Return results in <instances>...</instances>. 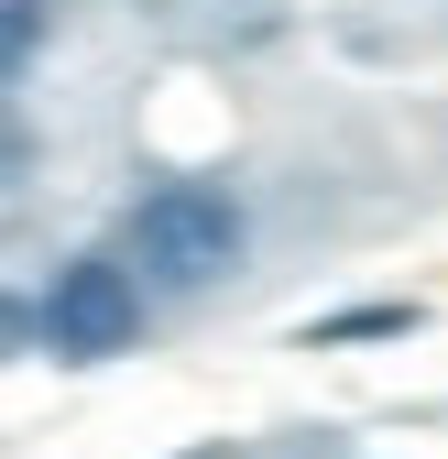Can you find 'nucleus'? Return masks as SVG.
Masks as SVG:
<instances>
[{
    "label": "nucleus",
    "mask_w": 448,
    "mask_h": 459,
    "mask_svg": "<svg viewBox=\"0 0 448 459\" xmlns=\"http://www.w3.org/2000/svg\"><path fill=\"white\" fill-rule=\"evenodd\" d=\"M132 339H142V284L109 252H88V263H66L44 284V351L55 361H121Z\"/></svg>",
    "instance_id": "f03ea898"
},
{
    "label": "nucleus",
    "mask_w": 448,
    "mask_h": 459,
    "mask_svg": "<svg viewBox=\"0 0 448 459\" xmlns=\"http://www.w3.org/2000/svg\"><path fill=\"white\" fill-rule=\"evenodd\" d=\"M44 12H55V0H0V55H12V77L44 55Z\"/></svg>",
    "instance_id": "20e7f679"
},
{
    "label": "nucleus",
    "mask_w": 448,
    "mask_h": 459,
    "mask_svg": "<svg viewBox=\"0 0 448 459\" xmlns=\"http://www.w3.org/2000/svg\"><path fill=\"white\" fill-rule=\"evenodd\" d=\"M416 307H340V317H317L306 339H328V351H350V339H405Z\"/></svg>",
    "instance_id": "7ed1b4c3"
},
{
    "label": "nucleus",
    "mask_w": 448,
    "mask_h": 459,
    "mask_svg": "<svg viewBox=\"0 0 448 459\" xmlns=\"http://www.w3.org/2000/svg\"><path fill=\"white\" fill-rule=\"evenodd\" d=\"M241 197L230 186H153V197H132V263L153 273V284H219L241 263Z\"/></svg>",
    "instance_id": "f257e3e1"
}]
</instances>
